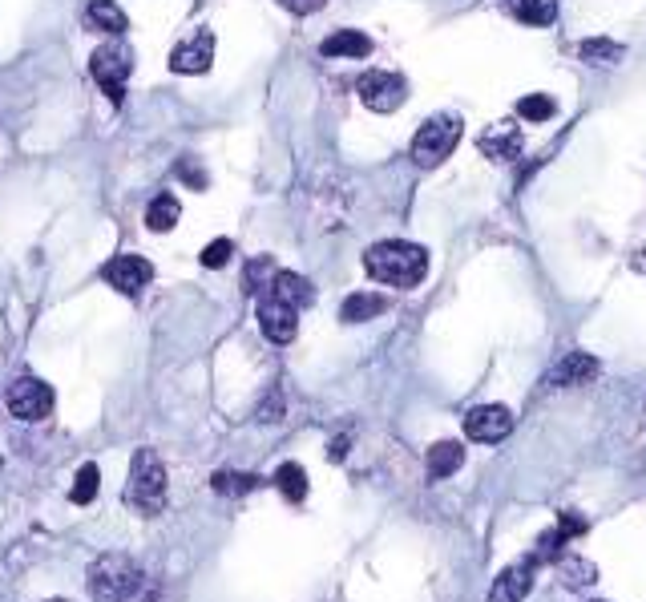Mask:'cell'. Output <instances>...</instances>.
Wrapping results in <instances>:
<instances>
[{"mask_svg":"<svg viewBox=\"0 0 646 602\" xmlns=\"http://www.w3.org/2000/svg\"><path fill=\"white\" fill-rule=\"evenodd\" d=\"M89 586L101 602H158V578H150L130 554H105L89 570Z\"/></svg>","mask_w":646,"mask_h":602,"instance_id":"obj_1","label":"cell"},{"mask_svg":"<svg viewBox=\"0 0 646 602\" xmlns=\"http://www.w3.org/2000/svg\"><path fill=\"white\" fill-rule=\"evenodd\" d=\"M364 271L376 283L408 291L428 275V251L416 247V243H404V239H384V243L364 251Z\"/></svg>","mask_w":646,"mask_h":602,"instance_id":"obj_2","label":"cell"},{"mask_svg":"<svg viewBox=\"0 0 646 602\" xmlns=\"http://www.w3.org/2000/svg\"><path fill=\"white\" fill-rule=\"evenodd\" d=\"M461 134H465V122H461L457 114H437V118H428V122L416 130V138H412V162H416L420 170L441 166V162L457 150Z\"/></svg>","mask_w":646,"mask_h":602,"instance_id":"obj_3","label":"cell"},{"mask_svg":"<svg viewBox=\"0 0 646 602\" xmlns=\"http://www.w3.org/2000/svg\"><path fill=\"white\" fill-rule=\"evenodd\" d=\"M126 501H130V510H138V514H158L166 506V469H162L158 453H150V449L134 453L130 481H126Z\"/></svg>","mask_w":646,"mask_h":602,"instance_id":"obj_4","label":"cell"},{"mask_svg":"<svg viewBox=\"0 0 646 602\" xmlns=\"http://www.w3.org/2000/svg\"><path fill=\"white\" fill-rule=\"evenodd\" d=\"M130 69H134V57H130V49H126V45H101V49H93V57H89V73H93V81L101 85V93L110 97L114 106H122V102H126V81H130Z\"/></svg>","mask_w":646,"mask_h":602,"instance_id":"obj_5","label":"cell"},{"mask_svg":"<svg viewBox=\"0 0 646 602\" xmlns=\"http://www.w3.org/2000/svg\"><path fill=\"white\" fill-rule=\"evenodd\" d=\"M360 93V102L372 110V114H396L404 106V97H408V81L400 73H388V69H372L360 77L356 85Z\"/></svg>","mask_w":646,"mask_h":602,"instance_id":"obj_6","label":"cell"},{"mask_svg":"<svg viewBox=\"0 0 646 602\" xmlns=\"http://www.w3.org/2000/svg\"><path fill=\"white\" fill-rule=\"evenodd\" d=\"M5 405H9V413L17 421H45L53 413V388L45 380H37V376H21V380L9 384Z\"/></svg>","mask_w":646,"mask_h":602,"instance_id":"obj_7","label":"cell"},{"mask_svg":"<svg viewBox=\"0 0 646 602\" xmlns=\"http://www.w3.org/2000/svg\"><path fill=\"white\" fill-rule=\"evenodd\" d=\"M513 433V413L505 405H481L465 417V437L477 445H497Z\"/></svg>","mask_w":646,"mask_h":602,"instance_id":"obj_8","label":"cell"},{"mask_svg":"<svg viewBox=\"0 0 646 602\" xmlns=\"http://www.w3.org/2000/svg\"><path fill=\"white\" fill-rule=\"evenodd\" d=\"M101 275H105V283L118 287L122 295H138V291L150 283L154 267H150V259H142V255H118V259L105 263Z\"/></svg>","mask_w":646,"mask_h":602,"instance_id":"obj_9","label":"cell"},{"mask_svg":"<svg viewBox=\"0 0 646 602\" xmlns=\"http://www.w3.org/2000/svg\"><path fill=\"white\" fill-rule=\"evenodd\" d=\"M259 328L271 344H291L295 332H299V312L279 304V299H271V295H259Z\"/></svg>","mask_w":646,"mask_h":602,"instance_id":"obj_10","label":"cell"},{"mask_svg":"<svg viewBox=\"0 0 646 602\" xmlns=\"http://www.w3.org/2000/svg\"><path fill=\"white\" fill-rule=\"evenodd\" d=\"M533 574H537V558H521V562H513L509 570H501V574L493 578L489 602H521V598L533 590Z\"/></svg>","mask_w":646,"mask_h":602,"instance_id":"obj_11","label":"cell"},{"mask_svg":"<svg viewBox=\"0 0 646 602\" xmlns=\"http://www.w3.org/2000/svg\"><path fill=\"white\" fill-rule=\"evenodd\" d=\"M263 295L279 299V304H287V308H295V312L315 304V287H311V279H303L299 271H283V267L271 275V283H267Z\"/></svg>","mask_w":646,"mask_h":602,"instance_id":"obj_12","label":"cell"},{"mask_svg":"<svg viewBox=\"0 0 646 602\" xmlns=\"http://www.w3.org/2000/svg\"><path fill=\"white\" fill-rule=\"evenodd\" d=\"M521 126L513 122V118H501V122H493L485 134H481V154L485 158H493V162H513L517 154H521Z\"/></svg>","mask_w":646,"mask_h":602,"instance_id":"obj_13","label":"cell"},{"mask_svg":"<svg viewBox=\"0 0 646 602\" xmlns=\"http://www.w3.org/2000/svg\"><path fill=\"white\" fill-rule=\"evenodd\" d=\"M214 61V37L210 33H198L190 41H182L174 53H170V69L174 73H206Z\"/></svg>","mask_w":646,"mask_h":602,"instance_id":"obj_14","label":"cell"},{"mask_svg":"<svg viewBox=\"0 0 646 602\" xmlns=\"http://www.w3.org/2000/svg\"><path fill=\"white\" fill-rule=\"evenodd\" d=\"M598 376V360L590 352H570L550 376H546V388H574V384H586Z\"/></svg>","mask_w":646,"mask_h":602,"instance_id":"obj_15","label":"cell"},{"mask_svg":"<svg viewBox=\"0 0 646 602\" xmlns=\"http://www.w3.org/2000/svg\"><path fill=\"white\" fill-rule=\"evenodd\" d=\"M85 25H89V29H97V33L118 37V33H126L130 17H126V9L118 5V0H89V9H85Z\"/></svg>","mask_w":646,"mask_h":602,"instance_id":"obj_16","label":"cell"},{"mask_svg":"<svg viewBox=\"0 0 646 602\" xmlns=\"http://www.w3.org/2000/svg\"><path fill=\"white\" fill-rule=\"evenodd\" d=\"M388 312V299L376 295V291H356L344 299V308H340V320L344 324H364V320H376Z\"/></svg>","mask_w":646,"mask_h":602,"instance_id":"obj_17","label":"cell"},{"mask_svg":"<svg viewBox=\"0 0 646 602\" xmlns=\"http://www.w3.org/2000/svg\"><path fill=\"white\" fill-rule=\"evenodd\" d=\"M323 57H368L372 53V37L368 33H356V29H340L332 33L328 41L319 45Z\"/></svg>","mask_w":646,"mask_h":602,"instance_id":"obj_18","label":"cell"},{"mask_svg":"<svg viewBox=\"0 0 646 602\" xmlns=\"http://www.w3.org/2000/svg\"><path fill=\"white\" fill-rule=\"evenodd\" d=\"M424 465H428V477H453V473L465 465V449H461V441H437L433 449H428Z\"/></svg>","mask_w":646,"mask_h":602,"instance_id":"obj_19","label":"cell"},{"mask_svg":"<svg viewBox=\"0 0 646 602\" xmlns=\"http://www.w3.org/2000/svg\"><path fill=\"white\" fill-rule=\"evenodd\" d=\"M509 9H513V17L521 21V25H554V17H558V0H509Z\"/></svg>","mask_w":646,"mask_h":602,"instance_id":"obj_20","label":"cell"},{"mask_svg":"<svg viewBox=\"0 0 646 602\" xmlns=\"http://www.w3.org/2000/svg\"><path fill=\"white\" fill-rule=\"evenodd\" d=\"M178 215H182L178 198H174V194H158L154 203L146 207V227H150V231H170V227L178 223Z\"/></svg>","mask_w":646,"mask_h":602,"instance_id":"obj_21","label":"cell"},{"mask_svg":"<svg viewBox=\"0 0 646 602\" xmlns=\"http://www.w3.org/2000/svg\"><path fill=\"white\" fill-rule=\"evenodd\" d=\"M210 485L219 489L223 497H247L255 485H259V477L255 473H235V469H219L210 477Z\"/></svg>","mask_w":646,"mask_h":602,"instance_id":"obj_22","label":"cell"},{"mask_svg":"<svg viewBox=\"0 0 646 602\" xmlns=\"http://www.w3.org/2000/svg\"><path fill=\"white\" fill-rule=\"evenodd\" d=\"M275 271H279V267H275L271 255H255V259L247 263V271H243V291H247V295H263Z\"/></svg>","mask_w":646,"mask_h":602,"instance_id":"obj_23","label":"cell"},{"mask_svg":"<svg viewBox=\"0 0 646 602\" xmlns=\"http://www.w3.org/2000/svg\"><path fill=\"white\" fill-rule=\"evenodd\" d=\"M275 485H279V493H283L287 501H303V497H307V473H303V465H295V461L279 465Z\"/></svg>","mask_w":646,"mask_h":602,"instance_id":"obj_24","label":"cell"},{"mask_svg":"<svg viewBox=\"0 0 646 602\" xmlns=\"http://www.w3.org/2000/svg\"><path fill=\"white\" fill-rule=\"evenodd\" d=\"M558 570H562V582H566V586H590V582L598 578L594 562H586V558H578V554H558Z\"/></svg>","mask_w":646,"mask_h":602,"instance_id":"obj_25","label":"cell"},{"mask_svg":"<svg viewBox=\"0 0 646 602\" xmlns=\"http://www.w3.org/2000/svg\"><path fill=\"white\" fill-rule=\"evenodd\" d=\"M554 97L550 93H529V97H521L517 102V118H525V122H550L554 118Z\"/></svg>","mask_w":646,"mask_h":602,"instance_id":"obj_26","label":"cell"},{"mask_svg":"<svg viewBox=\"0 0 646 602\" xmlns=\"http://www.w3.org/2000/svg\"><path fill=\"white\" fill-rule=\"evenodd\" d=\"M97 489H101V469H97V465H81L77 477H73L69 497L77 501V506H89V501L97 497Z\"/></svg>","mask_w":646,"mask_h":602,"instance_id":"obj_27","label":"cell"},{"mask_svg":"<svg viewBox=\"0 0 646 602\" xmlns=\"http://www.w3.org/2000/svg\"><path fill=\"white\" fill-rule=\"evenodd\" d=\"M578 53H582L586 61H618V57H622V49H618L614 41H606V37L582 41V45H578Z\"/></svg>","mask_w":646,"mask_h":602,"instance_id":"obj_28","label":"cell"},{"mask_svg":"<svg viewBox=\"0 0 646 602\" xmlns=\"http://www.w3.org/2000/svg\"><path fill=\"white\" fill-rule=\"evenodd\" d=\"M231 255H235V247H231V239H214V243H206L202 247V267H223V263H231Z\"/></svg>","mask_w":646,"mask_h":602,"instance_id":"obj_29","label":"cell"},{"mask_svg":"<svg viewBox=\"0 0 646 602\" xmlns=\"http://www.w3.org/2000/svg\"><path fill=\"white\" fill-rule=\"evenodd\" d=\"M263 400H267V405H259L255 417H259V421H279V417H283V392H267Z\"/></svg>","mask_w":646,"mask_h":602,"instance_id":"obj_30","label":"cell"},{"mask_svg":"<svg viewBox=\"0 0 646 602\" xmlns=\"http://www.w3.org/2000/svg\"><path fill=\"white\" fill-rule=\"evenodd\" d=\"M279 5H283L287 13H295V17H307V13L323 9V0H279Z\"/></svg>","mask_w":646,"mask_h":602,"instance_id":"obj_31","label":"cell"},{"mask_svg":"<svg viewBox=\"0 0 646 602\" xmlns=\"http://www.w3.org/2000/svg\"><path fill=\"white\" fill-rule=\"evenodd\" d=\"M182 174H186V182H190L194 190H202V186H206V178H202V170H198L194 162H186V166L178 162V178H182Z\"/></svg>","mask_w":646,"mask_h":602,"instance_id":"obj_32","label":"cell"},{"mask_svg":"<svg viewBox=\"0 0 646 602\" xmlns=\"http://www.w3.org/2000/svg\"><path fill=\"white\" fill-rule=\"evenodd\" d=\"M590 602H602V598H590Z\"/></svg>","mask_w":646,"mask_h":602,"instance_id":"obj_33","label":"cell"}]
</instances>
